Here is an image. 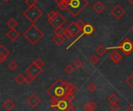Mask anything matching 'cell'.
Returning <instances> with one entry per match:
<instances>
[{"instance_id": "23", "label": "cell", "mask_w": 133, "mask_h": 111, "mask_svg": "<svg viewBox=\"0 0 133 111\" xmlns=\"http://www.w3.org/2000/svg\"><path fill=\"white\" fill-rule=\"evenodd\" d=\"M55 2L58 5V7L61 10H65L67 9V2L65 0H55Z\"/></svg>"}, {"instance_id": "29", "label": "cell", "mask_w": 133, "mask_h": 111, "mask_svg": "<svg viewBox=\"0 0 133 111\" xmlns=\"http://www.w3.org/2000/svg\"><path fill=\"white\" fill-rule=\"evenodd\" d=\"M89 61H90V62L92 65H97V64L98 63V61H99V58H98L97 55L93 54V55H91L90 58H89Z\"/></svg>"}, {"instance_id": "13", "label": "cell", "mask_w": 133, "mask_h": 111, "mask_svg": "<svg viewBox=\"0 0 133 111\" xmlns=\"http://www.w3.org/2000/svg\"><path fill=\"white\" fill-rule=\"evenodd\" d=\"M2 107H3V109L5 111H12L15 108L16 104H15V103L10 98H7L2 103Z\"/></svg>"}, {"instance_id": "8", "label": "cell", "mask_w": 133, "mask_h": 111, "mask_svg": "<svg viewBox=\"0 0 133 111\" xmlns=\"http://www.w3.org/2000/svg\"><path fill=\"white\" fill-rule=\"evenodd\" d=\"M82 31H83V33L76 38V39H75L69 46H67L66 47V49L68 50V49H69V48H71L79 40H80L83 36H87V37H89V36H90L91 34H93L94 33V31H95V28L91 25V24H90V23H87L86 24V26H84V28L82 30Z\"/></svg>"}, {"instance_id": "1", "label": "cell", "mask_w": 133, "mask_h": 111, "mask_svg": "<svg viewBox=\"0 0 133 111\" xmlns=\"http://www.w3.org/2000/svg\"><path fill=\"white\" fill-rule=\"evenodd\" d=\"M77 90L78 88L73 83L68 82L67 81L58 78L47 89L46 93L51 98V100L58 101L67 99L69 93H76Z\"/></svg>"}, {"instance_id": "41", "label": "cell", "mask_w": 133, "mask_h": 111, "mask_svg": "<svg viewBox=\"0 0 133 111\" xmlns=\"http://www.w3.org/2000/svg\"><path fill=\"white\" fill-rule=\"evenodd\" d=\"M131 30H132V32H133V26H132V27H131Z\"/></svg>"}, {"instance_id": "34", "label": "cell", "mask_w": 133, "mask_h": 111, "mask_svg": "<svg viewBox=\"0 0 133 111\" xmlns=\"http://www.w3.org/2000/svg\"><path fill=\"white\" fill-rule=\"evenodd\" d=\"M110 111H118L120 110V107L116 103H111V106L109 107Z\"/></svg>"}, {"instance_id": "22", "label": "cell", "mask_w": 133, "mask_h": 111, "mask_svg": "<svg viewBox=\"0 0 133 111\" xmlns=\"http://www.w3.org/2000/svg\"><path fill=\"white\" fill-rule=\"evenodd\" d=\"M14 81L18 85H22L24 82H26V77H24L22 74H19L14 78Z\"/></svg>"}, {"instance_id": "11", "label": "cell", "mask_w": 133, "mask_h": 111, "mask_svg": "<svg viewBox=\"0 0 133 111\" xmlns=\"http://www.w3.org/2000/svg\"><path fill=\"white\" fill-rule=\"evenodd\" d=\"M125 12H126V11L120 5H116L111 10V14L117 19H120L125 14Z\"/></svg>"}, {"instance_id": "24", "label": "cell", "mask_w": 133, "mask_h": 111, "mask_svg": "<svg viewBox=\"0 0 133 111\" xmlns=\"http://www.w3.org/2000/svg\"><path fill=\"white\" fill-rule=\"evenodd\" d=\"M72 65L74 66V68H76L77 69H80L83 66V61L81 59H79V58H76L72 62Z\"/></svg>"}, {"instance_id": "28", "label": "cell", "mask_w": 133, "mask_h": 111, "mask_svg": "<svg viewBox=\"0 0 133 111\" xmlns=\"http://www.w3.org/2000/svg\"><path fill=\"white\" fill-rule=\"evenodd\" d=\"M87 90L90 92V93H94L97 89V86L95 83L94 82H90L88 84L87 87Z\"/></svg>"}, {"instance_id": "37", "label": "cell", "mask_w": 133, "mask_h": 111, "mask_svg": "<svg viewBox=\"0 0 133 111\" xmlns=\"http://www.w3.org/2000/svg\"><path fill=\"white\" fill-rule=\"evenodd\" d=\"M126 111H133V103L129 104V105L126 107Z\"/></svg>"}, {"instance_id": "10", "label": "cell", "mask_w": 133, "mask_h": 111, "mask_svg": "<svg viewBox=\"0 0 133 111\" xmlns=\"http://www.w3.org/2000/svg\"><path fill=\"white\" fill-rule=\"evenodd\" d=\"M26 72H27V74L31 75L32 76H34L35 79L43 72V68L38 67L34 62H32L31 65H30L26 68Z\"/></svg>"}, {"instance_id": "27", "label": "cell", "mask_w": 133, "mask_h": 111, "mask_svg": "<svg viewBox=\"0 0 133 111\" xmlns=\"http://www.w3.org/2000/svg\"><path fill=\"white\" fill-rule=\"evenodd\" d=\"M118 100H119V98H118V97L116 96V94H115V93L111 94V95L109 96L108 98V101L109 103H116Z\"/></svg>"}, {"instance_id": "18", "label": "cell", "mask_w": 133, "mask_h": 111, "mask_svg": "<svg viewBox=\"0 0 133 111\" xmlns=\"http://www.w3.org/2000/svg\"><path fill=\"white\" fill-rule=\"evenodd\" d=\"M97 108V105L96 104V103L93 101L88 102L83 106V110L85 111H95Z\"/></svg>"}, {"instance_id": "5", "label": "cell", "mask_w": 133, "mask_h": 111, "mask_svg": "<svg viewBox=\"0 0 133 111\" xmlns=\"http://www.w3.org/2000/svg\"><path fill=\"white\" fill-rule=\"evenodd\" d=\"M42 15V11L37 5L28 6V8L23 12V16L32 23H34L37 20H38Z\"/></svg>"}, {"instance_id": "7", "label": "cell", "mask_w": 133, "mask_h": 111, "mask_svg": "<svg viewBox=\"0 0 133 111\" xmlns=\"http://www.w3.org/2000/svg\"><path fill=\"white\" fill-rule=\"evenodd\" d=\"M72 106V102L66 99L58 101L51 100V103H50L51 108L55 111H65Z\"/></svg>"}, {"instance_id": "2", "label": "cell", "mask_w": 133, "mask_h": 111, "mask_svg": "<svg viewBox=\"0 0 133 111\" xmlns=\"http://www.w3.org/2000/svg\"><path fill=\"white\" fill-rule=\"evenodd\" d=\"M22 35L27 40L30 44L35 45L44 37V33L35 23H32V25H30L27 30L23 33Z\"/></svg>"}, {"instance_id": "6", "label": "cell", "mask_w": 133, "mask_h": 111, "mask_svg": "<svg viewBox=\"0 0 133 111\" xmlns=\"http://www.w3.org/2000/svg\"><path fill=\"white\" fill-rule=\"evenodd\" d=\"M108 50H114V49H119L121 50L125 55H129L133 51V42L129 38H125L123 41L116 47H108Z\"/></svg>"}, {"instance_id": "32", "label": "cell", "mask_w": 133, "mask_h": 111, "mask_svg": "<svg viewBox=\"0 0 133 111\" xmlns=\"http://www.w3.org/2000/svg\"><path fill=\"white\" fill-rule=\"evenodd\" d=\"M38 67H40V68H43V67H44V61L41 59V58H37V59H36L34 61Z\"/></svg>"}, {"instance_id": "12", "label": "cell", "mask_w": 133, "mask_h": 111, "mask_svg": "<svg viewBox=\"0 0 133 111\" xmlns=\"http://www.w3.org/2000/svg\"><path fill=\"white\" fill-rule=\"evenodd\" d=\"M26 103L31 108H36L41 103V99L35 93H32L26 99Z\"/></svg>"}, {"instance_id": "21", "label": "cell", "mask_w": 133, "mask_h": 111, "mask_svg": "<svg viewBox=\"0 0 133 111\" xmlns=\"http://www.w3.org/2000/svg\"><path fill=\"white\" fill-rule=\"evenodd\" d=\"M6 24L9 29H16V27L18 25L16 20L14 18H10L9 19H8V21L6 22Z\"/></svg>"}, {"instance_id": "16", "label": "cell", "mask_w": 133, "mask_h": 111, "mask_svg": "<svg viewBox=\"0 0 133 111\" xmlns=\"http://www.w3.org/2000/svg\"><path fill=\"white\" fill-rule=\"evenodd\" d=\"M109 57H110V59L112 61V62H114L115 64H118L122 60V54L119 52H118L117 51H115L111 52Z\"/></svg>"}, {"instance_id": "42", "label": "cell", "mask_w": 133, "mask_h": 111, "mask_svg": "<svg viewBox=\"0 0 133 111\" xmlns=\"http://www.w3.org/2000/svg\"><path fill=\"white\" fill-rule=\"evenodd\" d=\"M65 1H67V0H65Z\"/></svg>"}, {"instance_id": "31", "label": "cell", "mask_w": 133, "mask_h": 111, "mask_svg": "<svg viewBox=\"0 0 133 111\" xmlns=\"http://www.w3.org/2000/svg\"><path fill=\"white\" fill-rule=\"evenodd\" d=\"M125 82L132 88L133 89V73H132L131 75H129L126 79H125Z\"/></svg>"}, {"instance_id": "9", "label": "cell", "mask_w": 133, "mask_h": 111, "mask_svg": "<svg viewBox=\"0 0 133 111\" xmlns=\"http://www.w3.org/2000/svg\"><path fill=\"white\" fill-rule=\"evenodd\" d=\"M66 30V33L65 37L68 39H71V38H74L76 37V35L80 32V29L79 27L77 26L76 22H72L69 26H67V27L65 28Z\"/></svg>"}, {"instance_id": "30", "label": "cell", "mask_w": 133, "mask_h": 111, "mask_svg": "<svg viewBox=\"0 0 133 111\" xmlns=\"http://www.w3.org/2000/svg\"><path fill=\"white\" fill-rule=\"evenodd\" d=\"M64 71L65 72V73H67L68 75H70L74 71V66L72 65H68L65 67L64 68Z\"/></svg>"}, {"instance_id": "15", "label": "cell", "mask_w": 133, "mask_h": 111, "mask_svg": "<svg viewBox=\"0 0 133 111\" xmlns=\"http://www.w3.org/2000/svg\"><path fill=\"white\" fill-rule=\"evenodd\" d=\"M6 37L12 41L14 42L19 37V33L16 30V29H10L7 33H6Z\"/></svg>"}, {"instance_id": "38", "label": "cell", "mask_w": 133, "mask_h": 111, "mask_svg": "<svg viewBox=\"0 0 133 111\" xmlns=\"http://www.w3.org/2000/svg\"><path fill=\"white\" fill-rule=\"evenodd\" d=\"M65 111H77L76 110H75L74 108H73V107H69V109H67Z\"/></svg>"}, {"instance_id": "25", "label": "cell", "mask_w": 133, "mask_h": 111, "mask_svg": "<svg viewBox=\"0 0 133 111\" xmlns=\"http://www.w3.org/2000/svg\"><path fill=\"white\" fill-rule=\"evenodd\" d=\"M54 33H55V35L65 36V33H66V30L62 26V27H58V28L55 29Z\"/></svg>"}, {"instance_id": "4", "label": "cell", "mask_w": 133, "mask_h": 111, "mask_svg": "<svg viewBox=\"0 0 133 111\" xmlns=\"http://www.w3.org/2000/svg\"><path fill=\"white\" fill-rule=\"evenodd\" d=\"M47 19L48 23L55 27V29L62 27L66 22V19L58 12L51 11L47 14Z\"/></svg>"}, {"instance_id": "39", "label": "cell", "mask_w": 133, "mask_h": 111, "mask_svg": "<svg viewBox=\"0 0 133 111\" xmlns=\"http://www.w3.org/2000/svg\"><path fill=\"white\" fill-rule=\"evenodd\" d=\"M129 2H130V4H131V5L133 6V0H130V1H129Z\"/></svg>"}, {"instance_id": "26", "label": "cell", "mask_w": 133, "mask_h": 111, "mask_svg": "<svg viewBox=\"0 0 133 111\" xmlns=\"http://www.w3.org/2000/svg\"><path fill=\"white\" fill-rule=\"evenodd\" d=\"M7 68L11 71V72H15L16 70V68H18V65L15 61H11L8 65H7Z\"/></svg>"}, {"instance_id": "19", "label": "cell", "mask_w": 133, "mask_h": 111, "mask_svg": "<svg viewBox=\"0 0 133 111\" xmlns=\"http://www.w3.org/2000/svg\"><path fill=\"white\" fill-rule=\"evenodd\" d=\"M65 39H66V37H65V36L55 35V37H54L52 38V40H53V42H54L55 44L60 46V45H62V44L65 42Z\"/></svg>"}, {"instance_id": "17", "label": "cell", "mask_w": 133, "mask_h": 111, "mask_svg": "<svg viewBox=\"0 0 133 111\" xmlns=\"http://www.w3.org/2000/svg\"><path fill=\"white\" fill-rule=\"evenodd\" d=\"M105 5L104 3L101 1H97L95 2V4L93 5V9L97 12V13H101L104 9H105Z\"/></svg>"}, {"instance_id": "35", "label": "cell", "mask_w": 133, "mask_h": 111, "mask_svg": "<svg viewBox=\"0 0 133 111\" xmlns=\"http://www.w3.org/2000/svg\"><path fill=\"white\" fill-rule=\"evenodd\" d=\"M25 3H26L28 6L37 5V0H25Z\"/></svg>"}, {"instance_id": "40", "label": "cell", "mask_w": 133, "mask_h": 111, "mask_svg": "<svg viewBox=\"0 0 133 111\" xmlns=\"http://www.w3.org/2000/svg\"><path fill=\"white\" fill-rule=\"evenodd\" d=\"M3 2H9V0H2Z\"/></svg>"}, {"instance_id": "36", "label": "cell", "mask_w": 133, "mask_h": 111, "mask_svg": "<svg viewBox=\"0 0 133 111\" xmlns=\"http://www.w3.org/2000/svg\"><path fill=\"white\" fill-rule=\"evenodd\" d=\"M76 24H77V26L79 27V29L82 30L83 28H84V26H86V23L83 21V20H81V19H79V20H78L77 22H76Z\"/></svg>"}, {"instance_id": "33", "label": "cell", "mask_w": 133, "mask_h": 111, "mask_svg": "<svg viewBox=\"0 0 133 111\" xmlns=\"http://www.w3.org/2000/svg\"><path fill=\"white\" fill-rule=\"evenodd\" d=\"M35 79V78L34 77V76H32L31 75H27L26 76V83L27 84V85H30L32 82H33V81Z\"/></svg>"}, {"instance_id": "14", "label": "cell", "mask_w": 133, "mask_h": 111, "mask_svg": "<svg viewBox=\"0 0 133 111\" xmlns=\"http://www.w3.org/2000/svg\"><path fill=\"white\" fill-rule=\"evenodd\" d=\"M9 54H10L9 50L4 45L1 44L0 45V62L3 63L7 59V57Z\"/></svg>"}, {"instance_id": "20", "label": "cell", "mask_w": 133, "mask_h": 111, "mask_svg": "<svg viewBox=\"0 0 133 111\" xmlns=\"http://www.w3.org/2000/svg\"><path fill=\"white\" fill-rule=\"evenodd\" d=\"M107 51H108L107 47H105L104 45H100V46H98V47H97V49H96V53H97L100 57H102V56H104V55L106 54Z\"/></svg>"}, {"instance_id": "3", "label": "cell", "mask_w": 133, "mask_h": 111, "mask_svg": "<svg viewBox=\"0 0 133 111\" xmlns=\"http://www.w3.org/2000/svg\"><path fill=\"white\" fill-rule=\"evenodd\" d=\"M67 10L73 16H77L88 5L87 0H67Z\"/></svg>"}]
</instances>
